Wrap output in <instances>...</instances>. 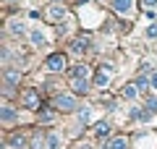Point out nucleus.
<instances>
[{
	"mask_svg": "<svg viewBox=\"0 0 157 149\" xmlns=\"http://www.w3.org/2000/svg\"><path fill=\"white\" fill-rule=\"evenodd\" d=\"M45 141H47V149H58V147H60V139H58L55 133H50V136H47Z\"/></svg>",
	"mask_w": 157,
	"mask_h": 149,
	"instance_id": "obj_15",
	"label": "nucleus"
},
{
	"mask_svg": "<svg viewBox=\"0 0 157 149\" xmlns=\"http://www.w3.org/2000/svg\"><path fill=\"white\" fill-rule=\"evenodd\" d=\"M71 76L73 78H86V76H89V68H86V66H76L71 71Z\"/></svg>",
	"mask_w": 157,
	"mask_h": 149,
	"instance_id": "obj_13",
	"label": "nucleus"
},
{
	"mask_svg": "<svg viewBox=\"0 0 157 149\" xmlns=\"http://www.w3.org/2000/svg\"><path fill=\"white\" fill-rule=\"evenodd\" d=\"M105 149H128V139L126 136H113L110 141L105 144Z\"/></svg>",
	"mask_w": 157,
	"mask_h": 149,
	"instance_id": "obj_4",
	"label": "nucleus"
},
{
	"mask_svg": "<svg viewBox=\"0 0 157 149\" xmlns=\"http://www.w3.org/2000/svg\"><path fill=\"white\" fill-rule=\"evenodd\" d=\"M24 105L32 107V110H37V107H39V94L32 92V89H29V92H24Z\"/></svg>",
	"mask_w": 157,
	"mask_h": 149,
	"instance_id": "obj_5",
	"label": "nucleus"
},
{
	"mask_svg": "<svg viewBox=\"0 0 157 149\" xmlns=\"http://www.w3.org/2000/svg\"><path fill=\"white\" fill-rule=\"evenodd\" d=\"M8 29H11V34H16V37H24V32H26L21 21H11V24H8Z\"/></svg>",
	"mask_w": 157,
	"mask_h": 149,
	"instance_id": "obj_12",
	"label": "nucleus"
},
{
	"mask_svg": "<svg viewBox=\"0 0 157 149\" xmlns=\"http://www.w3.org/2000/svg\"><path fill=\"white\" fill-rule=\"evenodd\" d=\"M89 118H92L89 107H81V110H78V120H81V123H89Z\"/></svg>",
	"mask_w": 157,
	"mask_h": 149,
	"instance_id": "obj_16",
	"label": "nucleus"
},
{
	"mask_svg": "<svg viewBox=\"0 0 157 149\" xmlns=\"http://www.w3.org/2000/svg\"><path fill=\"white\" fill-rule=\"evenodd\" d=\"M13 118H16V115H13V110H11V107H3V120H6V123H13Z\"/></svg>",
	"mask_w": 157,
	"mask_h": 149,
	"instance_id": "obj_19",
	"label": "nucleus"
},
{
	"mask_svg": "<svg viewBox=\"0 0 157 149\" xmlns=\"http://www.w3.org/2000/svg\"><path fill=\"white\" fill-rule=\"evenodd\" d=\"M155 3H157V0H141V8H144V11H147V8H152V6H155Z\"/></svg>",
	"mask_w": 157,
	"mask_h": 149,
	"instance_id": "obj_23",
	"label": "nucleus"
},
{
	"mask_svg": "<svg viewBox=\"0 0 157 149\" xmlns=\"http://www.w3.org/2000/svg\"><path fill=\"white\" fill-rule=\"evenodd\" d=\"M24 144V136H11V147H21Z\"/></svg>",
	"mask_w": 157,
	"mask_h": 149,
	"instance_id": "obj_22",
	"label": "nucleus"
},
{
	"mask_svg": "<svg viewBox=\"0 0 157 149\" xmlns=\"http://www.w3.org/2000/svg\"><path fill=\"white\" fill-rule=\"evenodd\" d=\"M110 68H100V73H97V78H94V84L97 86H107V84H110Z\"/></svg>",
	"mask_w": 157,
	"mask_h": 149,
	"instance_id": "obj_7",
	"label": "nucleus"
},
{
	"mask_svg": "<svg viewBox=\"0 0 157 149\" xmlns=\"http://www.w3.org/2000/svg\"><path fill=\"white\" fill-rule=\"evenodd\" d=\"M136 92H139L136 84H126V86L121 89V97H123V99H136Z\"/></svg>",
	"mask_w": 157,
	"mask_h": 149,
	"instance_id": "obj_8",
	"label": "nucleus"
},
{
	"mask_svg": "<svg viewBox=\"0 0 157 149\" xmlns=\"http://www.w3.org/2000/svg\"><path fill=\"white\" fill-rule=\"evenodd\" d=\"M55 107L63 110V113L76 110V97H73V94H58V97H55Z\"/></svg>",
	"mask_w": 157,
	"mask_h": 149,
	"instance_id": "obj_1",
	"label": "nucleus"
},
{
	"mask_svg": "<svg viewBox=\"0 0 157 149\" xmlns=\"http://www.w3.org/2000/svg\"><path fill=\"white\" fill-rule=\"evenodd\" d=\"M39 120H42V123H52V120H55V115H52L50 110H45V115H39Z\"/></svg>",
	"mask_w": 157,
	"mask_h": 149,
	"instance_id": "obj_20",
	"label": "nucleus"
},
{
	"mask_svg": "<svg viewBox=\"0 0 157 149\" xmlns=\"http://www.w3.org/2000/svg\"><path fill=\"white\" fill-rule=\"evenodd\" d=\"M157 37V24H152L149 29H147V39H155Z\"/></svg>",
	"mask_w": 157,
	"mask_h": 149,
	"instance_id": "obj_21",
	"label": "nucleus"
},
{
	"mask_svg": "<svg viewBox=\"0 0 157 149\" xmlns=\"http://www.w3.org/2000/svg\"><path fill=\"white\" fill-rule=\"evenodd\" d=\"M149 81H152V89H157V73H152V78H149Z\"/></svg>",
	"mask_w": 157,
	"mask_h": 149,
	"instance_id": "obj_24",
	"label": "nucleus"
},
{
	"mask_svg": "<svg viewBox=\"0 0 157 149\" xmlns=\"http://www.w3.org/2000/svg\"><path fill=\"white\" fill-rule=\"evenodd\" d=\"M18 78H21V76H18L16 71H8V73H6V81H8V86H13V84H18Z\"/></svg>",
	"mask_w": 157,
	"mask_h": 149,
	"instance_id": "obj_18",
	"label": "nucleus"
},
{
	"mask_svg": "<svg viewBox=\"0 0 157 149\" xmlns=\"http://www.w3.org/2000/svg\"><path fill=\"white\" fill-rule=\"evenodd\" d=\"M107 133H110V123L107 120H102V123L94 126V136H107Z\"/></svg>",
	"mask_w": 157,
	"mask_h": 149,
	"instance_id": "obj_11",
	"label": "nucleus"
},
{
	"mask_svg": "<svg viewBox=\"0 0 157 149\" xmlns=\"http://www.w3.org/2000/svg\"><path fill=\"white\" fill-rule=\"evenodd\" d=\"M45 66H47V71H63V68H66V55H58L55 52V55L47 58Z\"/></svg>",
	"mask_w": 157,
	"mask_h": 149,
	"instance_id": "obj_2",
	"label": "nucleus"
},
{
	"mask_svg": "<svg viewBox=\"0 0 157 149\" xmlns=\"http://www.w3.org/2000/svg\"><path fill=\"white\" fill-rule=\"evenodd\" d=\"M32 42L37 44V47H42V44H45V34L39 32V29H34V32H32Z\"/></svg>",
	"mask_w": 157,
	"mask_h": 149,
	"instance_id": "obj_14",
	"label": "nucleus"
},
{
	"mask_svg": "<svg viewBox=\"0 0 157 149\" xmlns=\"http://www.w3.org/2000/svg\"><path fill=\"white\" fill-rule=\"evenodd\" d=\"M113 6H115L118 13H128L131 6H134V0H113Z\"/></svg>",
	"mask_w": 157,
	"mask_h": 149,
	"instance_id": "obj_9",
	"label": "nucleus"
},
{
	"mask_svg": "<svg viewBox=\"0 0 157 149\" xmlns=\"http://www.w3.org/2000/svg\"><path fill=\"white\" fill-rule=\"evenodd\" d=\"M86 47H89V37H86V34H81L78 39H73V44H71V52H84Z\"/></svg>",
	"mask_w": 157,
	"mask_h": 149,
	"instance_id": "obj_6",
	"label": "nucleus"
},
{
	"mask_svg": "<svg viewBox=\"0 0 157 149\" xmlns=\"http://www.w3.org/2000/svg\"><path fill=\"white\" fill-rule=\"evenodd\" d=\"M144 110H149V113H157V97H149L144 102Z\"/></svg>",
	"mask_w": 157,
	"mask_h": 149,
	"instance_id": "obj_17",
	"label": "nucleus"
},
{
	"mask_svg": "<svg viewBox=\"0 0 157 149\" xmlns=\"http://www.w3.org/2000/svg\"><path fill=\"white\" fill-rule=\"evenodd\" d=\"M66 8H60V6H52V8H47V18L50 21H55V24H63L66 21Z\"/></svg>",
	"mask_w": 157,
	"mask_h": 149,
	"instance_id": "obj_3",
	"label": "nucleus"
},
{
	"mask_svg": "<svg viewBox=\"0 0 157 149\" xmlns=\"http://www.w3.org/2000/svg\"><path fill=\"white\" fill-rule=\"evenodd\" d=\"M73 89H76V94H86L89 81H86V78H73Z\"/></svg>",
	"mask_w": 157,
	"mask_h": 149,
	"instance_id": "obj_10",
	"label": "nucleus"
}]
</instances>
